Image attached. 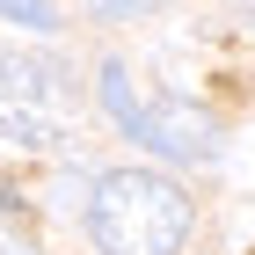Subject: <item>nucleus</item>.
<instances>
[{"instance_id": "1", "label": "nucleus", "mask_w": 255, "mask_h": 255, "mask_svg": "<svg viewBox=\"0 0 255 255\" xmlns=\"http://www.w3.org/2000/svg\"><path fill=\"white\" fill-rule=\"evenodd\" d=\"M88 190V234L102 255H175L190 241V197L153 168H117Z\"/></svg>"}, {"instance_id": "2", "label": "nucleus", "mask_w": 255, "mask_h": 255, "mask_svg": "<svg viewBox=\"0 0 255 255\" xmlns=\"http://www.w3.org/2000/svg\"><path fill=\"white\" fill-rule=\"evenodd\" d=\"M124 131H131L138 146L168 153V160H212V153H219V124H212V110H197V102H182V95L131 102Z\"/></svg>"}, {"instance_id": "3", "label": "nucleus", "mask_w": 255, "mask_h": 255, "mask_svg": "<svg viewBox=\"0 0 255 255\" xmlns=\"http://www.w3.org/2000/svg\"><path fill=\"white\" fill-rule=\"evenodd\" d=\"M59 95V73L51 66H29L15 51H0V131H15L22 146H51L59 124L44 117V102Z\"/></svg>"}, {"instance_id": "4", "label": "nucleus", "mask_w": 255, "mask_h": 255, "mask_svg": "<svg viewBox=\"0 0 255 255\" xmlns=\"http://www.w3.org/2000/svg\"><path fill=\"white\" fill-rule=\"evenodd\" d=\"M0 15L22 22V29H37V37H44V29H59V7H51V0H0Z\"/></svg>"}, {"instance_id": "5", "label": "nucleus", "mask_w": 255, "mask_h": 255, "mask_svg": "<svg viewBox=\"0 0 255 255\" xmlns=\"http://www.w3.org/2000/svg\"><path fill=\"white\" fill-rule=\"evenodd\" d=\"M88 7H95V15H110V22H117V15H138V7H153V0H88Z\"/></svg>"}, {"instance_id": "6", "label": "nucleus", "mask_w": 255, "mask_h": 255, "mask_svg": "<svg viewBox=\"0 0 255 255\" xmlns=\"http://www.w3.org/2000/svg\"><path fill=\"white\" fill-rule=\"evenodd\" d=\"M0 212H22V190H15V182H0Z\"/></svg>"}]
</instances>
